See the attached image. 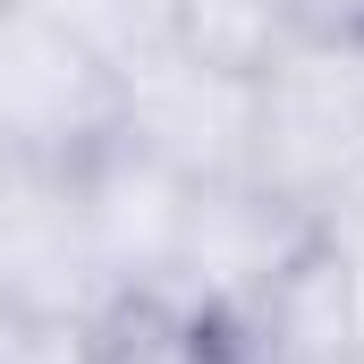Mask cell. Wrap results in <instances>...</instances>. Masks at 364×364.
<instances>
[{
  "label": "cell",
  "instance_id": "4",
  "mask_svg": "<svg viewBox=\"0 0 364 364\" xmlns=\"http://www.w3.org/2000/svg\"><path fill=\"white\" fill-rule=\"evenodd\" d=\"M246 119H255V85L212 77V68H186L178 51H170L161 68L127 77L119 136L144 144L186 186H220V178H246Z\"/></svg>",
  "mask_w": 364,
  "mask_h": 364
},
{
  "label": "cell",
  "instance_id": "7",
  "mask_svg": "<svg viewBox=\"0 0 364 364\" xmlns=\"http://www.w3.org/2000/svg\"><path fill=\"white\" fill-rule=\"evenodd\" d=\"M85 51H102L119 77H144L170 60V0H43Z\"/></svg>",
  "mask_w": 364,
  "mask_h": 364
},
{
  "label": "cell",
  "instance_id": "8",
  "mask_svg": "<svg viewBox=\"0 0 364 364\" xmlns=\"http://www.w3.org/2000/svg\"><path fill=\"white\" fill-rule=\"evenodd\" d=\"M279 17H288V43L364 51V0H279Z\"/></svg>",
  "mask_w": 364,
  "mask_h": 364
},
{
  "label": "cell",
  "instance_id": "5",
  "mask_svg": "<svg viewBox=\"0 0 364 364\" xmlns=\"http://www.w3.org/2000/svg\"><path fill=\"white\" fill-rule=\"evenodd\" d=\"M68 364H255V348L212 305H186V296H119L85 339L68 348Z\"/></svg>",
  "mask_w": 364,
  "mask_h": 364
},
{
  "label": "cell",
  "instance_id": "6",
  "mask_svg": "<svg viewBox=\"0 0 364 364\" xmlns=\"http://www.w3.org/2000/svg\"><path fill=\"white\" fill-rule=\"evenodd\" d=\"M170 51L186 68L255 85L288 51V17H279V0H170Z\"/></svg>",
  "mask_w": 364,
  "mask_h": 364
},
{
  "label": "cell",
  "instance_id": "1",
  "mask_svg": "<svg viewBox=\"0 0 364 364\" xmlns=\"http://www.w3.org/2000/svg\"><path fill=\"white\" fill-rule=\"evenodd\" d=\"M119 305L102 263L77 153H9L0 144V331L34 348H77Z\"/></svg>",
  "mask_w": 364,
  "mask_h": 364
},
{
  "label": "cell",
  "instance_id": "2",
  "mask_svg": "<svg viewBox=\"0 0 364 364\" xmlns=\"http://www.w3.org/2000/svg\"><path fill=\"white\" fill-rule=\"evenodd\" d=\"M246 178L314 229H364V51L288 43L255 77Z\"/></svg>",
  "mask_w": 364,
  "mask_h": 364
},
{
  "label": "cell",
  "instance_id": "3",
  "mask_svg": "<svg viewBox=\"0 0 364 364\" xmlns=\"http://www.w3.org/2000/svg\"><path fill=\"white\" fill-rule=\"evenodd\" d=\"M127 110V77L85 51L43 0H0V144L93 153Z\"/></svg>",
  "mask_w": 364,
  "mask_h": 364
}]
</instances>
